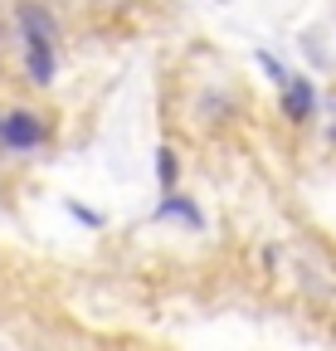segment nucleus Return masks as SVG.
<instances>
[{
	"mask_svg": "<svg viewBox=\"0 0 336 351\" xmlns=\"http://www.w3.org/2000/svg\"><path fill=\"white\" fill-rule=\"evenodd\" d=\"M68 215L83 219V225H103V215H98V210H83V205H68Z\"/></svg>",
	"mask_w": 336,
	"mask_h": 351,
	"instance_id": "6e6552de",
	"label": "nucleus"
},
{
	"mask_svg": "<svg viewBox=\"0 0 336 351\" xmlns=\"http://www.w3.org/2000/svg\"><path fill=\"white\" fill-rule=\"evenodd\" d=\"M20 34H25V49H54V20H49V10L20 5Z\"/></svg>",
	"mask_w": 336,
	"mask_h": 351,
	"instance_id": "f03ea898",
	"label": "nucleus"
},
{
	"mask_svg": "<svg viewBox=\"0 0 336 351\" xmlns=\"http://www.w3.org/2000/svg\"><path fill=\"white\" fill-rule=\"evenodd\" d=\"M0 142L15 147V152H29L44 142V117H34V112H5L0 117Z\"/></svg>",
	"mask_w": 336,
	"mask_h": 351,
	"instance_id": "f257e3e1",
	"label": "nucleus"
},
{
	"mask_svg": "<svg viewBox=\"0 0 336 351\" xmlns=\"http://www.w3.org/2000/svg\"><path fill=\"white\" fill-rule=\"evenodd\" d=\"M25 69H29V83L44 88L54 78V49H25Z\"/></svg>",
	"mask_w": 336,
	"mask_h": 351,
	"instance_id": "39448f33",
	"label": "nucleus"
},
{
	"mask_svg": "<svg viewBox=\"0 0 336 351\" xmlns=\"http://www.w3.org/2000/svg\"><path fill=\"white\" fill-rule=\"evenodd\" d=\"M259 64H263V69H268V78H273V83H278V88H283V83H287V78H292V73H287V69H283V64H278V59H273V54H259Z\"/></svg>",
	"mask_w": 336,
	"mask_h": 351,
	"instance_id": "0eeeda50",
	"label": "nucleus"
},
{
	"mask_svg": "<svg viewBox=\"0 0 336 351\" xmlns=\"http://www.w3.org/2000/svg\"><path fill=\"white\" fill-rule=\"evenodd\" d=\"M156 176H161L166 191H176V156L171 152H156Z\"/></svg>",
	"mask_w": 336,
	"mask_h": 351,
	"instance_id": "423d86ee",
	"label": "nucleus"
},
{
	"mask_svg": "<svg viewBox=\"0 0 336 351\" xmlns=\"http://www.w3.org/2000/svg\"><path fill=\"white\" fill-rule=\"evenodd\" d=\"M156 219H181V225H190V230H200V225H205V215H200L185 195H166V200L156 205Z\"/></svg>",
	"mask_w": 336,
	"mask_h": 351,
	"instance_id": "20e7f679",
	"label": "nucleus"
},
{
	"mask_svg": "<svg viewBox=\"0 0 336 351\" xmlns=\"http://www.w3.org/2000/svg\"><path fill=\"white\" fill-rule=\"evenodd\" d=\"M312 108H317V88H312L307 78H287V83H283V112H287L292 122H307Z\"/></svg>",
	"mask_w": 336,
	"mask_h": 351,
	"instance_id": "7ed1b4c3",
	"label": "nucleus"
}]
</instances>
